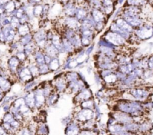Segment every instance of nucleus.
<instances>
[{
  "mask_svg": "<svg viewBox=\"0 0 153 135\" xmlns=\"http://www.w3.org/2000/svg\"><path fill=\"white\" fill-rule=\"evenodd\" d=\"M146 0H126L125 6H135V7H143L147 4Z\"/></svg>",
  "mask_w": 153,
  "mask_h": 135,
  "instance_id": "nucleus-8",
  "label": "nucleus"
},
{
  "mask_svg": "<svg viewBox=\"0 0 153 135\" xmlns=\"http://www.w3.org/2000/svg\"><path fill=\"white\" fill-rule=\"evenodd\" d=\"M38 70H39V74L40 76H43V75H46L51 73L50 69H49V65L46 64H42L38 66Z\"/></svg>",
  "mask_w": 153,
  "mask_h": 135,
  "instance_id": "nucleus-10",
  "label": "nucleus"
},
{
  "mask_svg": "<svg viewBox=\"0 0 153 135\" xmlns=\"http://www.w3.org/2000/svg\"><path fill=\"white\" fill-rule=\"evenodd\" d=\"M60 95L61 94L58 93L55 90L46 99V106H53L58 103L59 100Z\"/></svg>",
  "mask_w": 153,
  "mask_h": 135,
  "instance_id": "nucleus-5",
  "label": "nucleus"
},
{
  "mask_svg": "<svg viewBox=\"0 0 153 135\" xmlns=\"http://www.w3.org/2000/svg\"><path fill=\"white\" fill-rule=\"evenodd\" d=\"M81 129V123H79L76 119H73L66 125L65 135H79Z\"/></svg>",
  "mask_w": 153,
  "mask_h": 135,
  "instance_id": "nucleus-3",
  "label": "nucleus"
},
{
  "mask_svg": "<svg viewBox=\"0 0 153 135\" xmlns=\"http://www.w3.org/2000/svg\"><path fill=\"white\" fill-rule=\"evenodd\" d=\"M0 135H9L7 134V131H6L4 129V128L2 127V125H1V122H0Z\"/></svg>",
  "mask_w": 153,
  "mask_h": 135,
  "instance_id": "nucleus-11",
  "label": "nucleus"
},
{
  "mask_svg": "<svg viewBox=\"0 0 153 135\" xmlns=\"http://www.w3.org/2000/svg\"><path fill=\"white\" fill-rule=\"evenodd\" d=\"M48 134H49V128L46 122L37 123L36 135H48Z\"/></svg>",
  "mask_w": 153,
  "mask_h": 135,
  "instance_id": "nucleus-7",
  "label": "nucleus"
},
{
  "mask_svg": "<svg viewBox=\"0 0 153 135\" xmlns=\"http://www.w3.org/2000/svg\"><path fill=\"white\" fill-rule=\"evenodd\" d=\"M91 99H94V94L89 87H88V88L81 90L78 93L75 95L74 98H73V102H74L75 105H79L82 102Z\"/></svg>",
  "mask_w": 153,
  "mask_h": 135,
  "instance_id": "nucleus-2",
  "label": "nucleus"
},
{
  "mask_svg": "<svg viewBox=\"0 0 153 135\" xmlns=\"http://www.w3.org/2000/svg\"><path fill=\"white\" fill-rule=\"evenodd\" d=\"M33 41V32L28 33V34H25V35L19 37V42L22 45V46H25V45L28 44L29 43Z\"/></svg>",
  "mask_w": 153,
  "mask_h": 135,
  "instance_id": "nucleus-9",
  "label": "nucleus"
},
{
  "mask_svg": "<svg viewBox=\"0 0 153 135\" xmlns=\"http://www.w3.org/2000/svg\"><path fill=\"white\" fill-rule=\"evenodd\" d=\"M64 73L65 72H61L59 74L56 75L52 81L54 90L59 94L66 93L67 88V82L64 76Z\"/></svg>",
  "mask_w": 153,
  "mask_h": 135,
  "instance_id": "nucleus-1",
  "label": "nucleus"
},
{
  "mask_svg": "<svg viewBox=\"0 0 153 135\" xmlns=\"http://www.w3.org/2000/svg\"><path fill=\"white\" fill-rule=\"evenodd\" d=\"M61 64H62V63L60 61L59 58H53L51 62L49 64V67L52 73H55V72L58 71L61 69Z\"/></svg>",
  "mask_w": 153,
  "mask_h": 135,
  "instance_id": "nucleus-6",
  "label": "nucleus"
},
{
  "mask_svg": "<svg viewBox=\"0 0 153 135\" xmlns=\"http://www.w3.org/2000/svg\"><path fill=\"white\" fill-rule=\"evenodd\" d=\"M64 76L67 80V83L72 82H76L79 79H80V73L78 71L75 70H70L64 73Z\"/></svg>",
  "mask_w": 153,
  "mask_h": 135,
  "instance_id": "nucleus-4",
  "label": "nucleus"
}]
</instances>
